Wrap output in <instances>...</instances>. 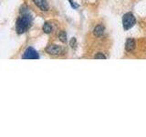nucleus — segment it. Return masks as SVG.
Listing matches in <instances>:
<instances>
[{
	"instance_id": "1",
	"label": "nucleus",
	"mask_w": 146,
	"mask_h": 137,
	"mask_svg": "<svg viewBox=\"0 0 146 137\" xmlns=\"http://www.w3.org/2000/svg\"><path fill=\"white\" fill-rule=\"evenodd\" d=\"M33 24V17H32L29 7L23 5L19 9V15L17 17L15 29L17 35H23L29 30Z\"/></svg>"
},
{
	"instance_id": "2",
	"label": "nucleus",
	"mask_w": 146,
	"mask_h": 137,
	"mask_svg": "<svg viewBox=\"0 0 146 137\" xmlns=\"http://www.w3.org/2000/svg\"><path fill=\"white\" fill-rule=\"evenodd\" d=\"M45 52L51 57H60L65 54L66 49L61 45L58 44H48L45 48Z\"/></svg>"
},
{
	"instance_id": "3",
	"label": "nucleus",
	"mask_w": 146,
	"mask_h": 137,
	"mask_svg": "<svg viewBox=\"0 0 146 137\" xmlns=\"http://www.w3.org/2000/svg\"><path fill=\"white\" fill-rule=\"evenodd\" d=\"M136 23H137L136 17L131 12H126L122 16L121 24H122V29L124 31H128L131 29H132L136 25Z\"/></svg>"
},
{
	"instance_id": "4",
	"label": "nucleus",
	"mask_w": 146,
	"mask_h": 137,
	"mask_svg": "<svg viewBox=\"0 0 146 137\" xmlns=\"http://www.w3.org/2000/svg\"><path fill=\"white\" fill-rule=\"evenodd\" d=\"M30 1L34 7L38 9L39 12L48 13L50 10V7L48 0H30Z\"/></svg>"
},
{
	"instance_id": "5",
	"label": "nucleus",
	"mask_w": 146,
	"mask_h": 137,
	"mask_svg": "<svg viewBox=\"0 0 146 137\" xmlns=\"http://www.w3.org/2000/svg\"><path fill=\"white\" fill-rule=\"evenodd\" d=\"M39 58L38 52L33 47H27L21 56V59H38Z\"/></svg>"
},
{
	"instance_id": "6",
	"label": "nucleus",
	"mask_w": 146,
	"mask_h": 137,
	"mask_svg": "<svg viewBox=\"0 0 146 137\" xmlns=\"http://www.w3.org/2000/svg\"><path fill=\"white\" fill-rule=\"evenodd\" d=\"M105 33H106V29H105V26L102 24V23L97 24L92 29V35L96 39H102L105 36Z\"/></svg>"
},
{
	"instance_id": "7",
	"label": "nucleus",
	"mask_w": 146,
	"mask_h": 137,
	"mask_svg": "<svg viewBox=\"0 0 146 137\" xmlns=\"http://www.w3.org/2000/svg\"><path fill=\"white\" fill-rule=\"evenodd\" d=\"M124 48L127 53H132L136 49V40L132 38H128L125 41Z\"/></svg>"
},
{
	"instance_id": "8",
	"label": "nucleus",
	"mask_w": 146,
	"mask_h": 137,
	"mask_svg": "<svg viewBox=\"0 0 146 137\" xmlns=\"http://www.w3.org/2000/svg\"><path fill=\"white\" fill-rule=\"evenodd\" d=\"M42 30L45 34L50 35L55 31V26L51 21H46L42 26Z\"/></svg>"
},
{
	"instance_id": "9",
	"label": "nucleus",
	"mask_w": 146,
	"mask_h": 137,
	"mask_svg": "<svg viewBox=\"0 0 146 137\" xmlns=\"http://www.w3.org/2000/svg\"><path fill=\"white\" fill-rule=\"evenodd\" d=\"M58 40L62 43H67L68 41V36H67V32L65 30H60L58 32Z\"/></svg>"
},
{
	"instance_id": "10",
	"label": "nucleus",
	"mask_w": 146,
	"mask_h": 137,
	"mask_svg": "<svg viewBox=\"0 0 146 137\" xmlns=\"http://www.w3.org/2000/svg\"><path fill=\"white\" fill-rule=\"evenodd\" d=\"M93 59H106L107 56L105 55V53H103L102 51H99V52H96L94 54Z\"/></svg>"
},
{
	"instance_id": "11",
	"label": "nucleus",
	"mask_w": 146,
	"mask_h": 137,
	"mask_svg": "<svg viewBox=\"0 0 146 137\" xmlns=\"http://www.w3.org/2000/svg\"><path fill=\"white\" fill-rule=\"evenodd\" d=\"M68 3H70V7H71L72 9H75V10H76V9H78V8L80 7V5L77 4L74 1V0H68Z\"/></svg>"
},
{
	"instance_id": "12",
	"label": "nucleus",
	"mask_w": 146,
	"mask_h": 137,
	"mask_svg": "<svg viewBox=\"0 0 146 137\" xmlns=\"http://www.w3.org/2000/svg\"><path fill=\"white\" fill-rule=\"evenodd\" d=\"M70 46L73 49V48H76L77 46V39L75 38H72L70 41Z\"/></svg>"
}]
</instances>
